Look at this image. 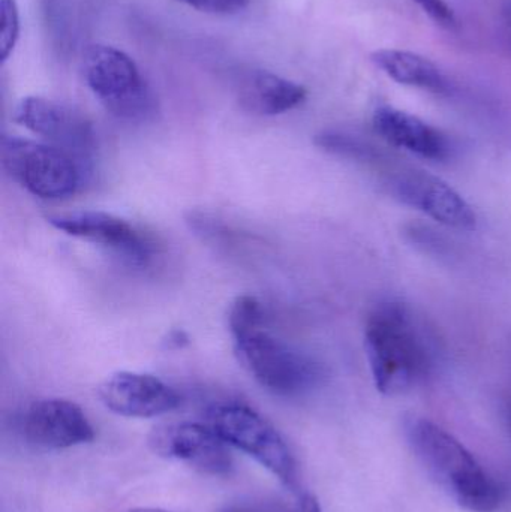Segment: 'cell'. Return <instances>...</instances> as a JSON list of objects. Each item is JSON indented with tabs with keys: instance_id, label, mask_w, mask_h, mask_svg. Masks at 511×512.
I'll list each match as a JSON object with an SVG mask.
<instances>
[{
	"instance_id": "7402d4cb",
	"label": "cell",
	"mask_w": 511,
	"mask_h": 512,
	"mask_svg": "<svg viewBox=\"0 0 511 512\" xmlns=\"http://www.w3.org/2000/svg\"><path fill=\"white\" fill-rule=\"evenodd\" d=\"M56 2L57 0H42L45 6V12H47L50 17L54 14V5H56Z\"/></svg>"
},
{
	"instance_id": "5bb4252c",
	"label": "cell",
	"mask_w": 511,
	"mask_h": 512,
	"mask_svg": "<svg viewBox=\"0 0 511 512\" xmlns=\"http://www.w3.org/2000/svg\"><path fill=\"white\" fill-rule=\"evenodd\" d=\"M375 132L390 146L432 161L449 158L450 144L443 132L407 111L380 107L374 113Z\"/></svg>"
},
{
	"instance_id": "ffe728a7",
	"label": "cell",
	"mask_w": 511,
	"mask_h": 512,
	"mask_svg": "<svg viewBox=\"0 0 511 512\" xmlns=\"http://www.w3.org/2000/svg\"><path fill=\"white\" fill-rule=\"evenodd\" d=\"M413 2H416L420 9L441 27L456 29L458 26L455 12L444 0H413Z\"/></svg>"
},
{
	"instance_id": "7c38bea8",
	"label": "cell",
	"mask_w": 511,
	"mask_h": 512,
	"mask_svg": "<svg viewBox=\"0 0 511 512\" xmlns=\"http://www.w3.org/2000/svg\"><path fill=\"white\" fill-rule=\"evenodd\" d=\"M102 403L114 414L128 418H153L168 414L180 405L174 388L156 376L117 372L99 388Z\"/></svg>"
},
{
	"instance_id": "603a6c76",
	"label": "cell",
	"mask_w": 511,
	"mask_h": 512,
	"mask_svg": "<svg viewBox=\"0 0 511 512\" xmlns=\"http://www.w3.org/2000/svg\"><path fill=\"white\" fill-rule=\"evenodd\" d=\"M504 17H506V24L509 27V32L511 36V3L507 5L506 11H504Z\"/></svg>"
},
{
	"instance_id": "ac0fdd59",
	"label": "cell",
	"mask_w": 511,
	"mask_h": 512,
	"mask_svg": "<svg viewBox=\"0 0 511 512\" xmlns=\"http://www.w3.org/2000/svg\"><path fill=\"white\" fill-rule=\"evenodd\" d=\"M20 38L17 0H0V62L5 63Z\"/></svg>"
},
{
	"instance_id": "cb8c5ba5",
	"label": "cell",
	"mask_w": 511,
	"mask_h": 512,
	"mask_svg": "<svg viewBox=\"0 0 511 512\" xmlns=\"http://www.w3.org/2000/svg\"><path fill=\"white\" fill-rule=\"evenodd\" d=\"M128 512H167V511L156 510V508H135V510H131Z\"/></svg>"
},
{
	"instance_id": "6da1fadb",
	"label": "cell",
	"mask_w": 511,
	"mask_h": 512,
	"mask_svg": "<svg viewBox=\"0 0 511 512\" xmlns=\"http://www.w3.org/2000/svg\"><path fill=\"white\" fill-rule=\"evenodd\" d=\"M365 346L375 387L387 396L410 390L434 367L431 339L401 303L375 307L366 324Z\"/></svg>"
},
{
	"instance_id": "2e32d148",
	"label": "cell",
	"mask_w": 511,
	"mask_h": 512,
	"mask_svg": "<svg viewBox=\"0 0 511 512\" xmlns=\"http://www.w3.org/2000/svg\"><path fill=\"white\" fill-rule=\"evenodd\" d=\"M315 144L326 152L368 164L381 162L386 158L374 144L342 131H323L315 137Z\"/></svg>"
},
{
	"instance_id": "3957f363",
	"label": "cell",
	"mask_w": 511,
	"mask_h": 512,
	"mask_svg": "<svg viewBox=\"0 0 511 512\" xmlns=\"http://www.w3.org/2000/svg\"><path fill=\"white\" fill-rule=\"evenodd\" d=\"M234 351L246 372L269 393L299 397L323 384L320 361L258 327L233 337Z\"/></svg>"
},
{
	"instance_id": "8992f818",
	"label": "cell",
	"mask_w": 511,
	"mask_h": 512,
	"mask_svg": "<svg viewBox=\"0 0 511 512\" xmlns=\"http://www.w3.org/2000/svg\"><path fill=\"white\" fill-rule=\"evenodd\" d=\"M209 426L231 447L254 457L269 469L294 495L303 490L297 484V465L281 433L254 409L239 403L213 406Z\"/></svg>"
},
{
	"instance_id": "d4e9b609",
	"label": "cell",
	"mask_w": 511,
	"mask_h": 512,
	"mask_svg": "<svg viewBox=\"0 0 511 512\" xmlns=\"http://www.w3.org/2000/svg\"><path fill=\"white\" fill-rule=\"evenodd\" d=\"M227 512H254V511L246 510V508H231V510H228Z\"/></svg>"
},
{
	"instance_id": "277c9868",
	"label": "cell",
	"mask_w": 511,
	"mask_h": 512,
	"mask_svg": "<svg viewBox=\"0 0 511 512\" xmlns=\"http://www.w3.org/2000/svg\"><path fill=\"white\" fill-rule=\"evenodd\" d=\"M81 65L87 87L108 113L126 122H146L155 116V95L125 51L111 45H89Z\"/></svg>"
},
{
	"instance_id": "ba28073f",
	"label": "cell",
	"mask_w": 511,
	"mask_h": 512,
	"mask_svg": "<svg viewBox=\"0 0 511 512\" xmlns=\"http://www.w3.org/2000/svg\"><path fill=\"white\" fill-rule=\"evenodd\" d=\"M14 122L74 156L83 170L89 168L96 137L92 123L81 111L53 99L27 96L15 107Z\"/></svg>"
},
{
	"instance_id": "4fadbf2b",
	"label": "cell",
	"mask_w": 511,
	"mask_h": 512,
	"mask_svg": "<svg viewBox=\"0 0 511 512\" xmlns=\"http://www.w3.org/2000/svg\"><path fill=\"white\" fill-rule=\"evenodd\" d=\"M233 92L243 111L261 117L288 113L308 98V90L302 84L266 69L240 72L234 78Z\"/></svg>"
},
{
	"instance_id": "e0dca14e",
	"label": "cell",
	"mask_w": 511,
	"mask_h": 512,
	"mask_svg": "<svg viewBox=\"0 0 511 512\" xmlns=\"http://www.w3.org/2000/svg\"><path fill=\"white\" fill-rule=\"evenodd\" d=\"M263 325L264 310L257 298L242 295L233 301L228 310V327H230L231 336H240Z\"/></svg>"
},
{
	"instance_id": "8fae6325",
	"label": "cell",
	"mask_w": 511,
	"mask_h": 512,
	"mask_svg": "<svg viewBox=\"0 0 511 512\" xmlns=\"http://www.w3.org/2000/svg\"><path fill=\"white\" fill-rule=\"evenodd\" d=\"M21 430L30 444L47 450H65L89 444L95 438L83 409L63 399L30 403L21 415Z\"/></svg>"
},
{
	"instance_id": "30bf717a",
	"label": "cell",
	"mask_w": 511,
	"mask_h": 512,
	"mask_svg": "<svg viewBox=\"0 0 511 512\" xmlns=\"http://www.w3.org/2000/svg\"><path fill=\"white\" fill-rule=\"evenodd\" d=\"M153 453L186 463L207 475H227L233 468L228 444L210 426L177 423L156 429L150 436Z\"/></svg>"
},
{
	"instance_id": "52a82bcc",
	"label": "cell",
	"mask_w": 511,
	"mask_h": 512,
	"mask_svg": "<svg viewBox=\"0 0 511 512\" xmlns=\"http://www.w3.org/2000/svg\"><path fill=\"white\" fill-rule=\"evenodd\" d=\"M66 236L92 243L132 267L144 268L158 255L155 240L131 222L99 210H81L48 218Z\"/></svg>"
},
{
	"instance_id": "d6986e66",
	"label": "cell",
	"mask_w": 511,
	"mask_h": 512,
	"mask_svg": "<svg viewBox=\"0 0 511 512\" xmlns=\"http://www.w3.org/2000/svg\"><path fill=\"white\" fill-rule=\"evenodd\" d=\"M189 8L213 15H233L243 11L251 0H177Z\"/></svg>"
},
{
	"instance_id": "44dd1931",
	"label": "cell",
	"mask_w": 511,
	"mask_h": 512,
	"mask_svg": "<svg viewBox=\"0 0 511 512\" xmlns=\"http://www.w3.org/2000/svg\"><path fill=\"white\" fill-rule=\"evenodd\" d=\"M294 512H321L320 502L312 493L305 492L296 496V507Z\"/></svg>"
},
{
	"instance_id": "5b68a950",
	"label": "cell",
	"mask_w": 511,
	"mask_h": 512,
	"mask_svg": "<svg viewBox=\"0 0 511 512\" xmlns=\"http://www.w3.org/2000/svg\"><path fill=\"white\" fill-rule=\"evenodd\" d=\"M0 159L12 180L42 200H65L83 183L84 170L77 159L48 143L3 137Z\"/></svg>"
},
{
	"instance_id": "7a4b0ae2",
	"label": "cell",
	"mask_w": 511,
	"mask_h": 512,
	"mask_svg": "<svg viewBox=\"0 0 511 512\" xmlns=\"http://www.w3.org/2000/svg\"><path fill=\"white\" fill-rule=\"evenodd\" d=\"M408 441L420 462L456 504L471 512H494L503 490L452 433L426 418L407 423Z\"/></svg>"
},
{
	"instance_id": "9a60e30c",
	"label": "cell",
	"mask_w": 511,
	"mask_h": 512,
	"mask_svg": "<svg viewBox=\"0 0 511 512\" xmlns=\"http://www.w3.org/2000/svg\"><path fill=\"white\" fill-rule=\"evenodd\" d=\"M371 60L396 83L437 93H443L449 89V84L440 68L420 54L384 48V50L374 51Z\"/></svg>"
},
{
	"instance_id": "9c48e42d",
	"label": "cell",
	"mask_w": 511,
	"mask_h": 512,
	"mask_svg": "<svg viewBox=\"0 0 511 512\" xmlns=\"http://www.w3.org/2000/svg\"><path fill=\"white\" fill-rule=\"evenodd\" d=\"M384 186L396 200L441 225L461 231L476 230L477 216L473 207L440 177L414 168H390L384 177Z\"/></svg>"
}]
</instances>
